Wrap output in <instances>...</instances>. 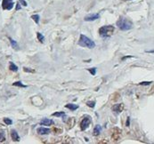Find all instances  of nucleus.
<instances>
[{"mask_svg":"<svg viewBox=\"0 0 154 144\" xmlns=\"http://www.w3.org/2000/svg\"><path fill=\"white\" fill-rule=\"evenodd\" d=\"M117 26L121 30H129L133 28V22L130 20H128L127 18L120 17L117 21Z\"/></svg>","mask_w":154,"mask_h":144,"instance_id":"nucleus-1","label":"nucleus"},{"mask_svg":"<svg viewBox=\"0 0 154 144\" xmlns=\"http://www.w3.org/2000/svg\"><path fill=\"white\" fill-rule=\"evenodd\" d=\"M114 27L111 25H107V26H103L102 28H100L99 29V34L102 38H110V36L113 34L114 32Z\"/></svg>","mask_w":154,"mask_h":144,"instance_id":"nucleus-2","label":"nucleus"},{"mask_svg":"<svg viewBox=\"0 0 154 144\" xmlns=\"http://www.w3.org/2000/svg\"><path fill=\"white\" fill-rule=\"evenodd\" d=\"M79 44H80L81 46H86V47H88V48H94V47H95V43L85 35L80 36Z\"/></svg>","mask_w":154,"mask_h":144,"instance_id":"nucleus-3","label":"nucleus"},{"mask_svg":"<svg viewBox=\"0 0 154 144\" xmlns=\"http://www.w3.org/2000/svg\"><path fill=\"white\" fill-rule=\"evenodd\" d=\"M90 124H91V118H90V117L89 116H85L80 123L81 130H82V131H85L86 129H87V127L90 125Z\"/></svg>","mask_w":154,"mask_h":144,"instance_id":"nucleus-4","label":"nucleus"},{"mask_svg":"<svg viewBox=\"0 0 154 144\" xmlns=\"http://www.w3.org/2000/svg\"><path fill=\"white\" fill-rule=\"evenodd\" d=\"M2 7L5 10H11L14 7V2L12 0H3Z\"/></svg>","mask_w":154,"mask_h":144,"instance_id":"nucleus-5","label":"nucleus"},{"mask_svg":"<svg viewBox=\"0 0 154 144\" xmlns=\"http://www.w3.org/2000/svg\"><path fill=\"white\" fill-rule=\"evenodd\" d=\"M100 18V15L98 13H93V14H89L85 17V21H95L97 19Z\"/></svg>","mask_w":154,"mask_h":144,"instance_id":"nucleus-6","label":"nucleus"},{"mask_svg":"<svg viewBox=\"0 0 154 144\" xmlns=\"http://www.w3.org/2000/svg\"><path fill=\"white\" fill-rule=\"evenodd\" d=\"M123 109H124V105L122 103H118V104H115L112 107V110L115 111L116 113H120L122 112Z\"/></svg>","mask_w":154,"mask_h":144,"instance_id":"nucleus-7","label":"nucleus"},{"mask_svg":"<svg viewBox=\"0 0 154 144\" xmlns=\"http://www.w3.org/2000/svg\"><path fill=\"white\" fill-rule=\"evenodd\" d=\"M11 137H12V139H13V141H14V142H19V141H20L19 134H18V133L15 131V130H12Z\"/></svg>","mask_w":154,"mask_h":144,"instance_id":"nucleus-8","label":"nucleus"},{"mask_svg":"<svg viewBox=\"0 0 154 144\" xmlns=\"http://www.w3.org/2000/svg\"><path fill=\"white\" fill-rule=\"evenodd\" d=\"M41 124L42 125H52V124H54V121L49 118H44L41 120Z\"/></svg>","mask_w":154,"mask_h":144,"instance_id":"nucleus-9","label":"nucleus"},{"mask_svg":"<svg viewBox=\"0 0 154 144\" xmlns=\"http://www.w3.org/2000/svg\"><path fill=\"white\" fill-rule=\"evenodd\" d=\"M37 131L39 134H48V133H50L49 129L45 128V127H39V128H38Z\"/></svg>","mask_w":154,"mask_h":144,"instance_id":"nucleus-10","label":"nucleus"},{"mask_svg":"<svg viewBox=\"0 0 154 144\" xmlns=\"http://www.w3.org/2000/svg\"><path fill=\"white\" fill-rule=\"evenodd\" d=\"M101 132H102V127H101V125H99V124L95 125V127H94V135H95V136L99 135Z\"/></svg>","mask_w":154,"mask_h":144,"instance_id":"nucleus-11","label":"nucleus"},{"mask_svg":"<svg viewBox=\"0 0 154 144\" xmlns=\"http://www.w3.org/2000/svg\"><path fill=\"white\" fill-rule=\"evenodd\" d=\"M66 108L69 109H70L71 111H74V110H76V109H78V106L76 104H73V103H69V104H67L66 105Z\"/></svg>","mask_w":154,"mask_h":144,"instance_id":"nucleus-12","label":"nucleus"},{"mask_svg":"<svg viewBox=\"0 0 154 144\" xmlns=\"http://www.w3.org/2000/svg\"><path fill=\"white\" fill-rule=\"evenodd\" d=\"M9 69H11L12 71H14V72H16V71L18 70V67L16 66L14 63H13V62H10V67Z\"/></svg>","mask_w":154,"mask_h":144,"instance_id":"nucleus-13","label":"nucleus"},{"mask_svg":"<svg viewBox=\"0 0 154 144\" xmlns=\"http://www.w3.org/2000/svg\"><path fill=\"white\" fill-rule=\"evenodd\" d=\"M38 40H39V42H41V43H44V41H45V37L41 33H39V32H38Z\"/></svg>","mask_w":154,"mask_h":144,"instance_id":"nucleus-14","label":"nucleus"},{"mask_svg":"<svg viewBox=\"0 0 154 144\" xmlns=\"http://www.w3.org/2000/svg\"><path fill=\"white\" fill-rule=\"evenodd\" d=\"M14 86L23 87V88H25V87H27V85H24V84H23L21 82V81H19V82H15V83H14Z\"/></svg>","mask_w":154,"mask_h":144,"instance_id":"nucleus-15","label":"nucleus"},{"mask_svg":"<svg viewBox=\"0 0 154 144\" xmlns=\"http://www.w3.org/2000/svg\"><path fill=\"white\" fill-rule=\"evenodd\" d=\"M9 40H10V42H11L12 46L14 47V48H15V49L18 48V44H17V43H16L15 41H14V40H13L12 38H9Z\"/></svg>","mask_w":154,"mask_h":144,"instance_id":"nucleus-16","label":"nucleus"},{"mask_svg":"<svg viewBox=\"0 0 154 144\" xmlns=\"http://www.w3.org/2000/svg\"><path fill=\"white\" fill-rule=\"evenodd\" d=\"M87 105L88 107H90V108H94L95 107V102H91V101H88V102H87Z\"/></svg>","mask_w":154,"mask_h":144,"instance_id":"nucleus-17","label":"nucleus"},{"mask_svg":"<svg viewBox=\"0 0 154 144\" xmlns=\"http://www.w3.org/2000/svg\"><path fill=\"white\" fill-rule=\"evenodd\" d=\"M5 133L3 131H0V142H5Z\"/></svg>","mask_w":154,"mask_h":144,"instance_id":"nucleus-18","label":"nucleus"},{"mask_svg":"<svg viewBox=\"0 0 154 144\" xmlns=\"http://www.w3.org/2000/svg\"><path fill=\"white\" fill-rule=\"evenodd\" d=\"M31 18L33 19L34 21H35V22H36L37 24H38V23H39V15L36 14V15H33V16H32Z\"/></svg>","mask_w":154,"mask_h":144,"instance_id":"nucleus-19","label":"nucleus"},{"mask_svg":"<svg viewBox=\"0 0 154 144\" xmlns=\"http://www.w3.org/2000/svg\"><path fill=\"white\" fill-rule=\"evenodd\" d=\"M65 113L63 111H61V112H55V113H53L54 117H61V116H64Z\"/></svg>","mask_w":154,"mask_h":144,"instance_id":"nucleus-20","label":"nucleus"},{"mask_svg":"<svg viewBox=\"0 0 154 144\" xmlns=\"http://www.w3.org/2000/svg\"><path fill=\"white\" fill-rule=\"evenodd\" d=\"M4 122L5 123V124H7V125H10V124H13V121H12L11 119H10V118H4Z\"/></svg>","mask_w":154,"mask_h":144,"instance_id":"nucleus-21","label":"nucleus"},{"mask_svg":"<svg viewBox=\"0 0 154 144\" xmlns=\"http://www.w3.org/2000/svg\"><path fill=\"white\" fill-rule=\"evenodd\" d=\"M89 70V72L92 74L93 76H94L96 74V68H93V69H88Z\"/></svg>","mask_w":154,"mask_h":144,"instance_id":"nucleus-22","label":"nucleus"},{"mask_svg":"<svg viewBox=\"0 0 154 144\" xmlns=\"http://www.w3.org/2000/svg\"><path fill=\"white\" fill-rule=\"evenodd\" d=\"M19 1H20V3L22 4L23 6H27V3H26L25 0H19Z\"/></svg>","mask_w":154,"mask_h":144,"instance_id":"nucleus-23","label":"nucleus"},{"mask_svg":"<svg viewBox=\"0 0 154 144\" xmlns=\"http://www.w3.org/2000/svg\"><path fill=\"white\" fill-rule=\"evenodd\" d=\"M152 82H142L141 83V84H142V85H149Z\"/></svg>","mask_w":154,"mask_h":144,"instance_id":"nucleus-24","label":"nucleus"},{"mask_svg":"<svg viewBox=\"0 0 154 144\" xmlns=\"http://www.w3.org/2000/svg\"><path fill=\"white\" fill-rule=\"evenodd\" d=\"M24 69V71H26V72H33V70H30V69H27V68H23Z\"/></svg>","mask_w":154,"mask_h":144,"instance_id":"nucleus-25","label":"nucleus"},{"mask_svg":"<svg viewBox=\"0 0 154 144\" xmlns=\"http://www.w3.org/2000/svg\"><path fill=\"white\" fill-rule=\"evenodd\" d=\"M21 9V5L19 3H17V5H16V10H20Z\"/></svg>","mask_w":154,"mask_h":144,"instance_id":"nucleus-26","label":"nucleus"},{"mask_svg":"<svg viewBox=\"0 0 154 144\" xmlns=\"http://www.w3.org/2000/svg\"><path fill=\"white\" fill-rule=\"evenodd\" d=\"M129 124H130V118H127V126H129Z\"/></svg>","mask_w":154,"mask_h":144,"instance_id":"nucleus-27","label":"nucleus"}]
</instances>
